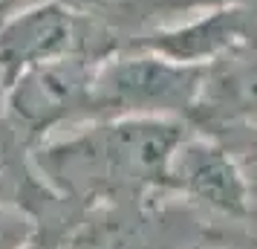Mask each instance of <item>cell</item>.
<instances>
[{
	"label": "cell",
	"instance_id": "1",
	"mask_svg": "<svg viewBox=\"0 0 257 249\" xmlns=\"http://www.w3.org/2000/svg\"><path fill=\"white\" fill-rule=\"evenodd\" d=\"M194 131L182 119H93L32 148L38 180L84 212L171 197L176 148Z\"/></svg>",
	"mask_w": 257,
	"mask_h": 249
},
{
	"label": "cell",
	"instance_id": "2",
	"mask_svg": "<svg viewBox=\"0 0 257 249\" xmlns=\"http://www.w3.org/2000/svg\"><path fill=\"white\" fill-rule=\"evenodd\" d=\"M208 67L182 64L151 49H118L93 75V119H182L191 122Z\"/></svg>",
	"mask_w": 257,
	"mask_h": 249
},
{
	"label": "cell",
	"instance_id": "3",
	"mask_svg": "<svg viewBox=\"0 0 257 249\" xmlns=\"http://www.w3.org/2000/svg\"><path fill=\"white\" fill-rule=\"evenodd\" d=\"M118 52L116 35L84 0H41L0 24V78L9 84L38 64L58 58L104 61Z\"/></svg>",
	"mask_w": 257,
	"mask_h": 249
},
{
	"label": "cell",
	"instance_id": "4",
	"mask_svg": "<svg viewBox=\"0 0 257 249\" xmlns=\"http://www.w3.org/2000/svg\"><path fill=\"white\" fill-rule=\"evenodd\" d=\"M98 61L72 55L38 64L6 87L3 119L24 145L44 139L75 125L93 122V75Z\"/></svg>",
	"mask_w": 257,
	"mask_h": 249
},
{
	"label": "cell",
	"instance_id": "5",
	"mask_svg": "<svg viewBox=\"0 0 257 249\" xmlns=\"http://www.w3.org/2000/svg\"><path fill=\"white\" fill-rule=\"evenodd\" d=\"M171 197L222 226L257 223L248 189L228 148L205 131L188 133L171 165Z\"/></svg>",
	"mask_w": 257,
	"mask_h": 249
},
{
	"label": "cell",
	"instance_id": "6",
	"mask_svg": "<svg viewBox=\"0 0 257 249\" xmlns=\"http://www.w3.org/2000/svg\"><path fill=\"white\" fill-rule=\"evenodd\" d=\"M248 44H257V3L220 0L165 29L145 35L133 47L151 49L182 64L211 67L214 61L225 58Z\"/></svg>",
	"mask_w": 257,
	"mask_h": 249
},
{
	"label": "cell",
	"instance_id": "7",
	"mask_svg": "<svg viewBox=\"0 0 257 249\" xmlns=\"http://www.w3.org/2000/svg\"><path fill=\"white\" fill-rule=\"evenodd\" d=\"M231 122L257 125V44L211 64L199 107L191 119L197 131Z\"/></svg>",
	"mask_w": 257,
	"mask_h": 249
},
{
	"label": "cell",
	"instance_id": "8",
	"mask_svg": "<svg viewBox=\"0 0 257 249\" xmlns=\"http://www.w3.org/2000/svg\"><path fill=\"white\" fill-rule=\"evenodd\" d=\"M205 133L217 136L228 148V154L234 156V162H237V168H240V174L245 180V189H248L251 212L257 217V125H251V122H231V125L205 128Z\"/></svg>",
	"mask_w": 257,
	"mask_h": 249
},
{
	"label": "cell",
	"instance_id": "9",
	"mask_svg": "<svg viewBox=\"0 0 257 249\" xmlns=\"http://www.w3.org/2000/svg\"><path fill=\"white\" fill-rule=\"evenodd\" d=\"M35 235V226L24 212L0 206V249H21Z\"/></svg>",
	"mask_w": 257,
	"mask_h": 249
},
{
	"label": "cell",
	"instance_id": "10",
	"mask_svg": "<svg viewBox=\"0 0 257 249\" xmlns=\"http://www.w3.org/2000/svg\"><path fill=\"white\" fill-rule=\"evenodd\" d=\"M64 237H67V235H61V232H58V235H52V232H38V229H35V235L29 237L21 249H61Z\"/></svg>",
	"mask_w": 257,
	"mask_h": 249
},
{
	"label": "cell",
	"instance_id": "11",
	"mask_svg": "<svg viewBox=\"0 0 257 249\" xmlns=\"http://www.w3.org/2000/svg\"><path fill=\"white\" fill-rule=\"evenodd\" d=\"M35 3H41V0H0V24L9 21L12 15L29 9V6H35Z\"/></svg>",
	"mask_w": 257,
	"mask_h": 249
},
{
	"label": "cell",
	"instance_id": "12",
	"mask_svg": "<svg viewBox=\"0 0 257 249\" xmlns=\"http://www.w3.org/2000/svg\"><path fill=\"white\" fill-rule=\"evenodd\" d=\"M3 107H6V84L0 78V119H3Z\"/></svg>",
	"mask_w": 257,
	"mask_h": 249
}]
</instances>
